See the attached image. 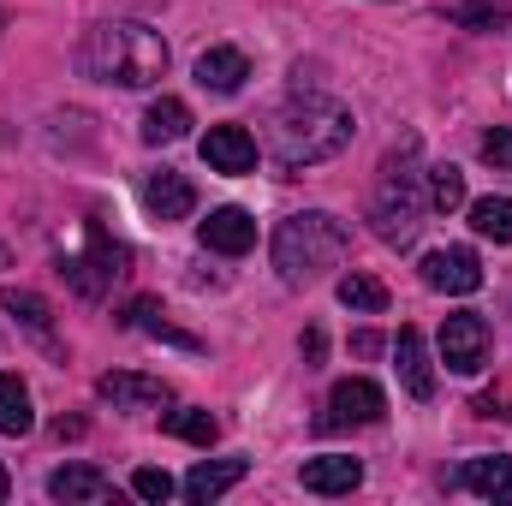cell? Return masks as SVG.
<instances>
[{"label":"cell","instance_id":"19","mask_svg":"<svg viewBox=\"0 0 512 506\" xmlns=\"http://www.w3.org/2000/svg\"><path fill=\"white\" fill-rule=\"evenodd\" d=\"M185 131H191V108H185L179 96L149 102V114H143V143H179Z\"/></svg>","mask_w":512,"mask_h":506},{"label":"cell","instance_id":"9","mask_svg":"<svg viewBox=\"0 0 512 506\" xmlns=\"http://www.w3.org/2000/svg\"><path fill=\"white\" fill-rule=\"evenodd\" d=\"M197 149H203V167L209 173H227V179H239V173L256 167V137L245 126H209Z\"/></svg>","mask_w":512,"mask_h":506},{"label":"cell","instance_id":"4","mask_svg":"<svg viewBox=\"0 0 512 506\" xmlns=\"http://www.w3.org/2000/svg\"><path fill=\"white\" fill-rule=\"evenodd\" d=\"M423 209H429V197H423V179L411 173V167H382V185H376V233H382L387 245H411L417 239V227H423Z\"/></svg>","mask_w":512,"mask_h":506},{"label":"cell","instance_id":"8","mask_svg":"<svg viewBox=\"0 0 512 506\" xmlns=\"http://www.w3.org/2000/svg\"><path fill=\"white\" fill-rule=\"evenodd\" d=\"M387 411V399H382V387L376 381H364V376H352V381H334V393H328V429H364V423H376Z\"/></svg>","mask_w":512,"mask_h":506},{"label":"cell","instance_id":"11","mask_svg":"<svg viewBox=\"0 0 512 506\" xmlns=\"http://www.w3.org/2000/svg\"><path fill=\"white\" fill-rule=\"evenodd\" d=\"M143 209L155 215V221H185L191 209H197V191H191V179L185 173H149L143 179Z\"/></svg>","mask_w":512,"mask_h":506},{"label":"cell","instance_id":"30","mask_svg":"<svg viewBox=\"0 0 512 506\" xmlns=\"http://www.w3.org/2000/svg\"><path fill=\"white\" fill-rule=\"evenodd\" d=\"M352 352H358V358H376V352H382V340H376V334H358V340H352Z\"/></svg>","mask_w":512,"mask_h":506},{"label":"cell","instance_id":"5","mask_svg":"<svg viewBox=\"0 0 512 506\" xmlns=\"http://www.w3.org/2000/svg\"><path fill=\"white\" fill-rule=\"evenodd\" d=\"M441 364L453 376H477L489 364V322L477 310H459V316L441 322Z\"/></svg>","mask_w":512,"mask_h":506},{"label":"cell","instance_id":"23","mask_svg":"<svg viewBox=\"0 0 512 506\" xmlns=\"http://www.w3.org/2000/svg\"><path fill=\"white\" fill-rule=\"evenodd\" d=\"M471 227L495 245H512V197H477L471 203Z\"/></svg>","mask_w":512,"mask_h":506},{"label":"cell","instance_id":"25","mask_svg":"<svg viewBox=\"0 0 512 506\" xmlns=\"http://www.w3.org/2000/svg\"><path fill=\"white\" fill-rule=\"evenodd\" d=\"M0 310H12V316L30 328V334H48V322H54V316H48V298H36V292H18V286H6V292H0Z\"/></svg>","mask_w":512,"mask_h":506},{"label":"cell","instance_id":"7","mask_svg":"<svg viewBox=\"0 0 512 506\" xmlns=\"http://www.w3.org/2000/svg\"><path fill=\"white\" fill-rule=\"evenodd\" d=\"M423 286H435V292H447V298H465V292H477V286H483V262H477L471 245L429 251V256H423Z\"/></svg>","mask_w":512,"mask_h":506},{"label":"cell","instance_id":"16","mask_svg":"<svg viewBox=\"0 0 512 506\" xmlns=\"http://www.w3.org/2000/svg\"><path fill=\"white\" fill-rule=\"evenodd\" d=\"M245 78H251V60H245L239 48H203V54H197V84L215 90V96L245 90Z\"/></svg>","mask_w":512,"mask_h":506},{"label":"cell","instance_id":"21","mask_svg":"<svg viewBox=\"0 0 512 506\" xmlns=\"http://www.w3.org/2000/svg\"><path fill=\"white\" fill-rule=\"evenodd\" d=\"M334 292H340V304H346V310H358V316H382V310H387V286L376 280V274H346Z\"/></svg>","mask_w":512,"mask_h":506},{"label":"cell","instance_id":"20","mask_svg":"<svg viewBox=\"0 0 512 506\" xmlns=\"http://www.w3.org/2000/svg\"><path fill=\"white\" fill-rule=\"evenodd\" d=\"M36 411H30V387L18 376H0V435H30Z\"/></svg>","mask_w":512,"mask_h":506},{"label":"cell","instance_id":"18","mask_svg":"<svg viewBox=\"0 0 512 506\" xmlns=\"http://www.w3.org/2000/svg\"><path fill=\"white\" fill-rule=\"evenodd\" d=\"M245 459H203V465H191V477H185V501H197V506H209V501H221L233 483H245Z\"/></svg>","mask_w":512,"mask_h":506},{"label":"cell","instance_id":"24","mask_svg":"<svg viewBox=\"0 0 512 506\" xmlns=\"http://www.w3.org/2000/svg\"><path fill=\"white\" fill-rule=\"evenodd\" d=\"M131 322H137L143 334H155V340L179 346V352H197V340H191V334H179L173 322H161V304H155V298H137V304H131Z\"/></svg>","mask_w":512,"mask_h":506},{"label":"cell","instance_id":"6","mask_svg":"<svg viewBox=\"0 0 512 506\" xmlns=\"http://www.w3.org/2000/svg\"><path fill=\"white\" fill-rule=\"evenodd\" d=\"M84 239H90V251L72 256V262H66V274H72V286H78L84 298H96V292H102V286H108V280L126 268V245H114V239H108L96 221L84 227Z\"/></svg>","mask_w":512,"mask_h":506},{"label":"cell","instance_id":"15","mask_svg":"<svg viewBox=\"0 0 512 506\" xmlns=\"http://www.w3.org/2000/svg\"><path fill=\"white\" fill-rule=\"evenodd\" d=\"M197 239H203L209 251H221V256H245L256 245V221L245 215V209H215V215L197 227Z\"/></svg>","mask_w":512,"mask_h":506},{"label":"cell","instance_id":"14","mask_svg":"<svg viewBox=\"0 0 512 506\" xmlns=\"http://www.w3.org/2000/svg\"><path fill=\"white\" fill-rule=\"evenodd\" d=\"M96 393L120 411H149V405H167V381L155 376H137V370H114V376L96 381Z\"/></svg>","mask_w":512,"mask_h":506},{"label":"cell","instance_id":"31","mask_svg":"<svg viewBox=\"0 0 512 506\" xmlns=\"http://www.w3.org/2000/svg\"><path fill=\"white\" fill-rule=\"evenodd\" d=\"M304 358H310V364H322V328H310V334H304Z\"/></svg>","mask_w":512,"mask_h":506},{"label":"cell","instance_id":"1","mask_svg":"<svg viewBox=\"0 0 512 506\" xmlns=\"http://www.w3.org/2000/svg\"><path fill=\"white\" fill-rule=\"evenodd\" d=\"M78 66L96 84H120V90H149L167 72V42L149 24H96L78 48Z\"/></svg>","mask_w":512,"mask_h":506},{"label":"cell","instance_id":"12","mask_svg":"<svg viewBox=\"0 0 512 506\" xmlns=\"http://www.w3.org/2000/svg\"><path fill=\"white\" fill-rule=\"evenodd\" d=\"M393 358H399V387H405L417 405H423V399H435V364H429V346H423V334H417V328H399Z\"/></svg>","mask_w":512,"mask_h":506},{"label":"cell","instance_id":"26","mask_svg":"<svg viewBox=\"0 0 512 506\" xmlns=\"http://www.w3.org/2000/svg\"><path fill=\"white\" fill-rule=\"evenodd\" d=\"M429 209H465V173L459 167H435L429 173Z\"/></svg>","mask_w":512,"mask_h":506},{"label":"cell","instance_id":"32","mask_svg":"<svg viewBox=\"0 0 512 506\" xmlns=\"http://www.w3.org/2000/svg\"><path fill=\"white\" fill-rule=\"evenodd\" d=\"M6 495H12V477H6V471H0V501H6Z\"/></svg>","mask_w":512,"mask_h":506},{"label":"cell","instance_id":"2","mask_svg":"<svg viewBox=\"0 0 512 506\" xmlns=\"http://www.w3.org/2000/svg\"><path fill=\"white\" fill-rule=\"evenodd\" d=\"M352 143V108L328 102V96H310V102H292L280 120H274V167L298 173V167H316V161H334L340 149Z\"/></svg>","mask_w":512,"mask_h":506},{"label":"cell","instance_id":"22","mask_svg":"<svg viewBox=\"0 0 512 506\" xmlns=\"http://www.w3.org/2000/svg\"><path fill=\"white\" fill-rule=\"evenodd\" d=\"M161 429H167V435H179V441H191V447H209V441L221 435V423H215L209 411H197V405L167 411V417H161Z\"/></svg>","mask_w":512,"mask_h":506},{"label":"cell","instance_id":"3","mask_svg":"<svg viewBox=\"0 0 512 506\" xmlns=\"http://www.w3.org/2000/svg\"><path fill=\"white\" fill-rule=\"evenodd\" d=\"M346 245H352L346 221H334L328 209H304L274 227V268L286 286H310L316 274H328L346 256Z\"/></svg>","mask_w":512,"mask_h":506},{"label":"cell","instance_id":"17","mask_svg":"<svg viewBox=\"0 0 512 506\" xmlns=\"http://www.w3.org/2000/svg\"><path fill=\"white\" fill-rule=\"evenodd\" d=\"M48 495L66 501V506H102L108 495H114V483H108L96 465H66V471L48 477Z\"/></svg>","mask_w":512,"mask_h":506},{"label":"cell","instance_id":"33","mask_svg":"<svg viewBox=\"0 0 512 506\" xmlns=\"http://www.w3.org/2000/svg\"><path fill=\"white\" fill-rule=\"evenodd\" d=\"M0 268H6V245H0Z\"/></svg>","mask_w":512,"mask_h":506},{"label":"cell","instance_id":"10","mask_svg":"<svg viewBox=\"0 0 512 506\" xmlns=\"http://www.w3.org/2000/svg\"><path fill=\"white\" fill-rule=\"evenodd\" d=\"M465 495H483L495 506H512V459L507 453H489V459H465L459 477H453Z\"/></svg>","mask_w":512,"mask_h":506},{"label":"cell","instance_id":"27","mask_svg":"<svg viewBox=\"0 0 512 506\" xmlns=\"http://www.w3.org/2000/svg\"><path fill=\"white\" fill-rule=\"evenodd\" d=\"M465 30H489V24H507L512 18V0H471V6H459L453 12Z\"/></svg>","mask_w":512,"mask_h":506},{"label":"cell","instance_id":"28","mask_svg":"<svg viewBox=\"0 0 512 506\" xmlns=\"http://www.w3.org/2000/svg\"><path fill=\"white\" fill-rule=\"evenodd\" d=\"M173 489H179V483H173L167 471H155V465H143V471L131 477V495H143V501H167Z\"/></svg>","mask_w":512,"mask_h":506},{"label":"cell","instance_id":"29","mask_svg":"<svg viewBox=\"0 0 512 506\" xmlns=\"http://www.w3.org/2000/svg\"><path fill=\"white\" fill-rule=\"evenodd\" d=\"M483 161H489V167H507V173H512V126H495L489 137H483Z\"/></svg>","mask_w":512,"mask_h":506},{"label":"cell","instance_id":"13","mask_svg":"<svg viewBox=\"0 0 512 506\" xmlns=\"http://www.w3.org/2000/svg\"><path fill=\"white\" fill-rule=\"evenodd\" d=\"M298 483H304L310 495H352V489L364 483V465L346 459V453H322V459H304Z\"/></svg>","mask_w":512,"mask_h":506}]
</instances>
